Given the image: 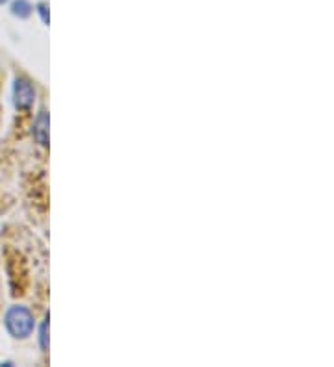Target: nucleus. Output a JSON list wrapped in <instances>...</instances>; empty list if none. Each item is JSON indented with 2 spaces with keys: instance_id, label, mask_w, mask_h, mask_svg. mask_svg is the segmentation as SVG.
Returning <instances> with one entry per match:
<instances>
[{
  "instance_id": "3",
  "label": "nucleus",
  "mask_w": 334,
  "mask_h": 367,
  "mask_svg": "<svg viewBox=\"0 0 334 367\" xmlns=\"http://www.w3.org/2000/svg\"><path fill=\"white\" fill-rule=\"evenodd\" d=\"M32 134H34V139L40 143L41 147H49V143H51V115L47 110H40L34 121Z\"/></svg>"
},
{
  "instance_id": "5",
  "label": "nucleus",
  "mask_w": 334,
  "mask_h": 367,
  "mask_svg": "<svg viewBox=\"0 0 334 367\" xmlns=\"http://www.w3.org/2000/svg\"><path fill=\"white\" fill-rule=\"evenodd\" d=\"M40 347L43 352H47L49 350V314L45 316V319H43V323H41V328H40Z\"/></svg>"
},
{
  "instance_id": "2",
  "label": "nucleus",
  "mask_w": 334,
  "mask_h": 367,
  "mask_svg": "<svg viewBox=\"0 0 334 367\" xmlns=\"http://www.w3.org/2000/svg\"><path fill=\"white\" fill-rule=\"evenodd\" d=\"M12 96L13 106L17 108L19 112H28L30 108L34 106L35 99H37V91H35V85L28 78L17 76L13 80Z\"/></svg>"
},
{
  "instance_id": "7",
  "label": "nucleus",
  "mask_w": 334,
  "mask_h": 367,
  "mask_svg": "<svg viewBox=\"0 0 334 367\" xmlns=\"http://www.w3.org/2000/svg\"><path fill=\"white\" fill-rule=\"evenodd\" d=\"M8 0H0V4H6Z\"/></svg>"
},
{
  "instance_id": "4",
  "label": "nucleus",
  "mask_w": 334,
  "mask_h": 367,
  "mask_svg": "<svg viewBox=\"0 0 334 367\" xmlns=\"http://www.w3.org/2000/svg\"><path fill=\"white\" fill-rule=\"evenodd\" d=\"M10 10H12V15H15V17L28 19L32 12H34V6L30 4L28 0H13Z\"/></svg>"
},
{
  "instance_id": "1",
  "label": "nucleus",
  "mask_w": 334,
  "mask_h": 367,
  "mask_svg": "<svg viewBox=\"0 0 334 367\" xmlns=\"http://www.w3.org/2000/svg\"><path fill=\"white\" fill-rule=\"evenodd\" d=\"M4 327L13 339H28L35 330V317L28 306L13 305L6 310Z\"/></svg>"
},
{
  "instance_id": "6",
  "label": "nucleus",
  "mask_w": 334,
  "mask_h": 367,
  "mask_svg": "<svg viewBox=\"0 0 334 367\" xmlns=\"http://www.w3.org/2000/svg\"><path fill=\"white\" fill-rule=\"evenodd\" d=\"M35 12L40 13L41 21H43V24H47L49 26V23H51V15H49V4L47 2H40L37 6H35Z\"/></svg>"
}]
</instances>
